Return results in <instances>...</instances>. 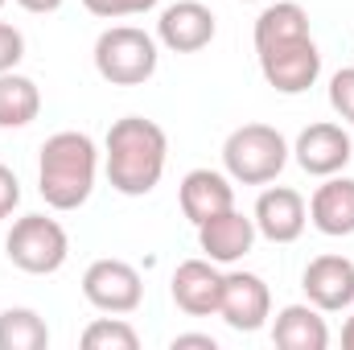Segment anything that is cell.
<instances>
[{
	"label": "cell",
	"mask_w": 354,
	"mask_h": 350,
	"mask_svg": "<svg viewBox=\"0 0 354 350\" xmlns=\"http://www.w3.org/2000/svg\"><path fill=\"white\" fill-rule=\"evenodd\" d=\"M256 58L260 75L280 95H305L322 79V50L309 33V12L297 0H276L256 17Z\"/></svg>",
	"instance_id": "1"
},
{
	"label": "cell",
	"mask_w": 354,
	"mask_h": 350,
	"mask_svg": "<svg viewBox=\"0 0 354 350\" xmlns=\"http://www.w3.org/2000/svg\"><path fill=\"white\" fill-rule=\"evenodd\" d=\"M169 165V136L157 120L124 116L103 136V174L115 194L145 198L161 185Z\"/></svg>",
	"instance_id": "2"
},
{
	"label": "cell",
	"mask_w": 354,
	"mask_h": 350,
	"mask_svg": "<svg viewBox=\"0 0 354 350\" xmlns=\"http://www.w3.org/2000/svg\"><path fill=\"white\" fill-rule=\"evenodd\" d=\"M99 177V145L87 132H54L37 157V194L50 210H79L95 194Z\"/></svg>",
	"instance_id": "3"
},
{
	"label": "cell",
	"mask_w": 354,
	"mask_h": 350,
	"mask_svg": "<svg viewBox=\"0 0 354 350\" xmlns=\"http://www.w3.org/2000/svg\"><path fill=\"white\" fill-rule=\"evenodd\" d=\"M292 149L272 124H239L223 140V169L239 185H268L284 174Z\"/></svg>",
	"instance_id": "4"
},
{
	"label": "cell",
	"mask_w": 354,
	"mask_h": 350,
	"mask_svg": "<svg viewBox=\"0 0 354 350\" xmlns=\"http://www.w3.org/2000/svg\"><path fill=\"white\" fill-rule=\"evenodd\" d=\"M157 37L136 25H111L95 37V71L111 87H145L157 75Z\"/></svg>",
	"instance_id": "5"
},
{
	"label": "cell",
	"mask_w": 354,
	"mask_h": 350,
	"mask_svg": "<svg viewBox=\"0 0 354 350\" xmlns=\"http://www.w3.org/2000/svg\"><path fill=\"white\" fill-rule=\"evenodd\" d=\"M4 256L29 276H54L71 260V235L58 219L21 214L4 235Z\"/></svg>",
	"instance_id": "6"
},
{
	"label": "cell",
	"mask_w": 354,
	"mask_h": 350,
	"mask_svg": "<svg viewBox=\"0 0 354 350\" xmlns=\"http://www.w3.org/2000/svg\"><path fill=\"white\" fill-rule=\"evenodd\" d=\"M83 297H87V305H95L99 313L124 317V313H136V309H140V301H145V280H140V272L128 260L103 256V260H95L87 272H83Z\"/></svg>",
	"instance_id": "7"
},
{
	"label": "cell",
	"mask_w": 354,
	"mask_h": 350,
	"mask_svg": "<svg viewBox=\"0 0 354 350\" xmlns=\"http://www.w3.org/2000/svg\"><path fill=\"white\" fill-rule=\"evenodd\" d=\"M218 317L235 334H256L272 317V293L264 276L256 272H223V297H218Z\"/></svg>",
	"instance_id": "8"
},
{
	"label": "cell",
	"mask_w": 354,
	"mask_h": 350,
	"mask_svg": "<svg viewBox=\"0 0 354 350\" xmlns=\"http://www.w3.org/2000/svg\"><path fill=\"white\" fill-rule=\"evenodd\" d=\"M292 157H297V165H301L309 177H334V174H342V169L351 165V157H354L351 132H346L342 124H330V120L309 124V128L297 136Z\"/></svg>",
	"instance_id": "9"
},
{
	"label": "cell",
	"mask_w": 354,
	"mask_h": 350,
	"mask_svg": "<svg viewBox=\"0 0 354 350\" xmlns=\"http://www.w3.org/2000/svg\"><path fill=\"white\" fill-rule=\"evenodd\" d=\"M214 33H218L214 12L202 0H177L169 8H161L157 46H165L169 54H198L214 42Z\"/></svg>",
	"instance_id": "10"
},
{
	"label": "cell",
	"mask_w": 354,
	"mask_h": 350,
	"mask_svg": "<svg viewBox=\"0 0 354 350\" xmlns=\"http://www.w3.org/2000/svg\"><path fill=\"white\" fill-rule=\"evenodd\" d=\"M256 231L268 243H297L309 227V202L292 190V185H268L256 198Z\"/></svg>",
	"instance_id": "11"
},
{
	"label": "cell",
	"mask_w": 354,
	"mask_h": 350,
	"mask_svg": "<svg viewBox=\"0 0 354 350\" xmlns=\"http://www.w3.org/2000/svg\"><path fill=\"white\" fill-rule=\"evenodd\" d=\"M301 288H305V301L317 305L322 313H342L354 305V260L346 256H317V260L305 264L301 272Z\"/></svg>",
	"instance_id": "12"
},
{
	"label": "cell",
	"mask_w": 354,
	"mask_h": 350,
	"mask_svg": "<svg viewBox=\"0 0 354 350\" xmlns=\"http://www.w3.org/2000/svg\"><path fill=\"white\" fill-rule=\"evenodd\" d=\"M256 219H248L243 210H223V214H214V219H206L202 227H198V248H202V256L210 264H218V268H227V264H239L252 248H256Z\"/></svg>",
	"instance_id": "13"
},
{
	"label": "cell",
	"mask_w": 354,
	"mask_h": 350,
	"mask_svg": "<svg viewBox=\"0 0 354 350\" xmlns=\"http://www.w3.org/2000/svg\"><path fill=\"white\" fill-rule=\"evenodd\" d=\"M169 293H174V305L189 317H210L218 313V297H223V272L218 264L202 260H185L177 264L174 280H169Z\"/></svg>",
	"instance_id": "14"
},
{
	"label": "cell",
	"mask_w": 354,
	"mask_h": 350,
	"mask_svg": "<svg viewBox=\"0 0 354 350\" xmlns=\"http://www.w3.org/2000/svg\"><path fill=\"white\" fill-rule=\"evenodd\" d=\"M177 202H181V214L194 227H202L206 219L235 206V181L218 169H189L177 185Z\"/></svg>",
	"instance_id": "15"
},
{
	"label": "cell",
	"mask_w": 354,
	"mask_h": 350,
	"mask_svg": "<svg viewBox=\"0 0 354 350\" xmlns=\"http://www.w3.org/2000/svg\"><path fill=\"white\" fill-rule=\"evenodd\" d=\"M309 223L330 235V239H346L354 235V177H326L313 198H309Z\"/></svg>",
	"instance_id": "16"
},
{
	"label": "cell",
	"mask_w": 354,
	"mask_h": 350,
	"mask_svg": "<svg viewBox=\"0 0 354 350\" xmlns=\"http://www.w3.org/2000/svg\"><path fill=\"white\" fill-rule=\"evenodd\" d=\"M272 342L280 350H326L330 347V326H326V317H322L317 305L297 301V305H284L276 313Z\"/></svg>",
	"instance_id": "17"
},
{
	"label": "cell",
	"mask_w": 354,
	"mask_h": 350,
	"mask_svg": "<svg viewBox=\"0 0 354 350\" xmlns=\"http://www.w3.org/2000/svg\"><path fill=\"white\" fill-rule=\"evenodd\" d=\"M41 116V91L29 75H0V128H25Z\"/></svg>",
	"instance_id": "18"
},
{
	"label": "cell",
	"mask_w": 354,
	"mask_h": 350,
	"mask_svg": "<svg viewBox=\"0 0 354 350\" xmlns=\"http://www.w3.org/2000/svg\"><path fill=\"white\" fill-rule=\"evenodd\" d=\"M50 347V326L37 309L12 305L0 313V350H46Z\"/></svg>",
	"instance_id": "19"
},
{
	"label": "cell",
	"mask_w": 354,
	"mask_h": 350,
	"mask_svg": "<svg viewBox=\"0 0 354 350\" xmlns=\"http://www.w3.org/2000/svg\"><path fill=\"white\" fill-rule=\"evenodd\" d=\"M83 347L87 350H136L140 347V334L124 322V317H95L87 330H83Z\"/></svg>",
	"instance_id": "20"
},
{
	"label": "cell",
	"mask_w": 354,
	"mask_h": 350,
	"mask_svg": "<svg viewBox=\"0 0 354 350\" xmlns=\"http://www.w3.org/2000/svg\"><path fill=\"white\" fill-rule=\"evenodd\" d=\"M161 0H83V8H87L91 17H99V21H120V17H145V12H153Z\"/></svg>",
	"instance_id": "21"
},
{
	"label": "cell",
	"mask_w": 354,
	"mask_h": 350,
	"mask_svg": "<svg viewBox=\"0 0 354 350\" xmlns=\"http://www.w3.org/2000/svg\"><path fill=\"white\" fill-rule=\"evenodd\" d=\"M330 107L338 111V120L354 124V66H342L330 75Z\"/></svg>",
	"instance_id": "22"
},
{
	"label": "cell",
	"mask_w": 354,
	"mask_h": 350,
	"mask_svg": "<svg viewBox=\"0 0 354 350\" xmlns=\"http://www.w3.org/2000/svg\"><path fill=\"white\" fill-rule=\"evenodd\" d=\"M25 58V33L8 21H0V75L4 71H17Z\"/></svg>",
	"instance_id": "23"
},
{
	"label": "cell",
	"mask_w": 354,
	"mask_h": 350,
	"mask_svg": "<svg viewBox=\"0 0 354 350\" xmlns=\"http://www.w3.org/2000/svg\"><path fill=\"white\" fill-rule=\"evenodd\" d=\"M17 206H21V181H17V174H12L8 165H0V223H4Z\"/></svg>",
	"instance_id": "24"
},
{
	"label": "cell",
	"mask_w": 354,
	"mask_h": 350,
	"mask_svg": "<svg viewBox=\"0 0 354 350\" xmlns=\"http://www.w3.org/2000/svg\"><path fill=\"white\" fill-rule=\"evenodd\" d=\"M174 350H185V347H198V350H218V342L210 338V334H177L174 342H169Z\"/></svg>",
	"instance_id": "25"
},
{
	"label": "cell",
	"mask_w": 354,
	"mask_h": 350,
	"mask_svg": "<svg viewBox=\"0 0 354 350\" xmlns=\"http://www.w3.org/2000/svg\"><path fill=\"white\" fill-rule=\"evenodd\" d=\"M17 4H21L25 12H37V17H46V12H58L66 0H17Z\"/></svg>",
	"instance_id": "26"
},
{
	"label": "cell",
	"mask_w": 354,
	"mask_h": 350,
	"mask_svg": "<svg viewBox=\"0 0 354 350\" xmlns=\"http://www.w3.org/2000/svg\"><path fill=\"white\" fill-rule=\"evenodd\" d=\"M342 347L354 350V313L346 317V326H342Z\"/></svg>",
	"instance_id": "27"
},
{
	"label": "cell",
	"mask_w": 354,
	"mask_h": 350,
	"mask_svg": "<svg viewBox=\"0 0 354 350\" xmlns=\"http://www.w3.org/2000/svg\"><path fill=\"white\" fill-rule=\"evenodd\" d=\"M248 4H260V0H248Z\"/></svg>",
	"instance_id": "28"
},
{
	"label": "cell",
	"mask_w": 354,
	"mask_h": 350,
	"mask_svg": "<svg viewBox=\"0 0 354 350\" xmlns=\"http://www.w3.org/2000/svg\"><path fill=\"white\" fill-rule=\"evenodd\" d=\"M0 8H4V0H0Z\"/></svg>",
	"instance_id": "29"
}]
</instances>
